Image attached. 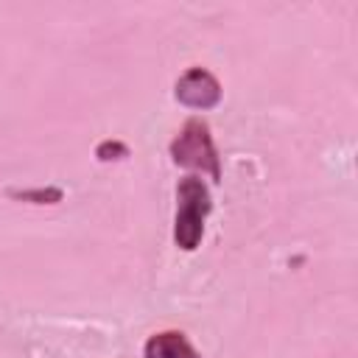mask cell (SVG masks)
Segmentation results:
<instances>
[{
	"label": "cell",
	"instance_id": "6",
	"mask_svg": "<svg viewBox=\"0 0 358 358\" xmlns=\"http://www.w3.org/2000/svg\"><path fill=\"white\" fill-rule=\"evenodd\" d=\"M95 157H98L101 162L123 159V157H129V145H126V143H120V140H103V143L95 148Z\"/></svg>",
	"mask_w": 358,
	"mask_h": 358
},
{
	"label": "cell",
	"instance_id": "4",
	"mask_svg": "<svg viewBox=\"0 0 358 358\" xmlns=\"http://www.w3.org/2000/svg\"><path fill=\"white\" fill-rule=\"evenodd\" d=\"M145 358H201L193 344L187 341V336L182 330H162V333H154L145 347H143Z\"/></svg>",
	"mask_w": 358,
	"mask_h": 358
},
{
	"label": "cell",
	"instance_id": "1",
	"mask_svg": "<svg viewBox=\"0 0 358 358\" xmlns=\"http://www.w3.org/2000/svg\"><path fill=\"white\" fill-rule=\"evenodd\" d=\"M213 210L210 187L199 176H185L176 185V218H173V243L182 252H193L204 238V221Z\"/></svg>",
	"mask_w": 358,
	"mask_h": 358
},
{
	"label": "cell",
	"instance_id": "2",
	"mask_svg": "<svg viewBox=\"0 0 358 358\" xmlns=\"http://www.w3.org/2000/svg\"><path fill=\"white\" fill-rule=\"evenodd\" d=\"M171 159L179 168L201 171L213 182H221V159H218V151H215L210 126L201 117H190L182 126V131L173 137V143H171Z\"/></svg>",
	"mask_w": 358,
	"mask_h": 358
},
{
	"label": "cell",
	"instance_id": "5",
	"mask_svg": "<svg viewBox=\"0 0 358 358\" xmlns=\"http://www.w3.org/2000/svg\"><path fill=\"white\" fill-rule=\"evenodd\" d=\"M14 199L20 201H34V204H56L62 201V190L59 187H36V190H20V193H11Z\"/></svg>",
	"mask_w": 358,
	"mask_h": 358
},
{
	"label": "cell",
	"instance_id": "3",
	"mask_svg": "<svg viewBox=\"0 0 358 358\" xmlns=\"http://www.w3.org/2000/svg\"><path fill=\"white\" fill-rule=\"evenodd\" d=\"M176 101L182 106H190V109H213L218 106L221 101V84L218 78L204 70V67H190L179 81H176V90H173Z\"/></svg>",
	"mask_w": 358,
	"mask_h": 358
}]
</instances>
